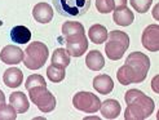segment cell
I'll list each match as a JSON object with an SVG mask.
<instances>
[{"label": "cell", "mask_w": 159, "mask_h": 120, "mask_svg": "<svg viewBox=\"0 0 159 120\" xmlns=\"http://www.w3.org/2000/svg\"><path fill=\"white\" fill-rule=\"evenodd\" d=\"M124 100L127 109L124 113L125 120H144L148 119L154 111V101L139 89H129L125 92Z\"/></svg>", "instance_id": "1"}, {"label": "cell", "mask_w": 159, "mask_h": 120, "mask_svg": "<svg viewBox=\"0 0 159 120\" xmlns=\"http://www.w3.org/2000/svg\"><path fill=\"white\" fill-rule=\"evenodd\" d=\"M105 45V52L107 58L111 61H118L123 57L124 52L129 47V36L123 31H111L107 34V40Z\"/></svg>", "instance_id": "2"}, {"label": "cell", "mask_w": 159, "mask_h": 120, "mask_svg": "<svg viewBox=\"0 0 159 120\" xmlns=\"http://www.w3.org/2000/svg\"><path fill=\"white\" fill-rule=\"evenodd\" d=\"M48 47L42 42H33L25 51L23 63L29 70H39L42 69L47 60H48Z\"/></svg>", "instance_id": "3"}, {"label": "cell", "mask_w": 159, "mask_h": 120, "mask_svg": "<svg viewBox=\"0 0 159 120\" xmlns=\"http://www.w3.org/2000/svg\"><path fill=\"white\" fill-rule=\"evenodd\" d=\"M53 5L61 16L76 18L85 14L91 8V0H52Z\"/></svg>", "instance_id": "4"}, {"label": "cell", "mask_w": 159, "mask_h": 120, "mask_svg": "<svg viewBox=\"0 0 159 120\" xmlns=\"http://www.w3.org/2000/svg\"><path fill=\"white\" fill-rule=\"evenodd\" d=\"M29 96L33 103L44 114H48L56 109V97L47 89V87H34L29 89Z\"/></svg>", "instance_id": "5"}, {"label": "cell", "mask_w": 159, "mask_h": 120, "mask_svg": "<svg viewBox=\"0 0 159 120\" xmlns=\"http://www.w3.org/2000/svg\"><path fill=\"white\" fill-rule=\"evenodd\" d=\"M73 105L76 110L87 114H94L100 110L101 101L91 92H79L73 97Z\"/></svg>", "instance_id": "6"}, {"label": "cell", "mask_w": 159, "mask_h": 120, "mask_svg": "<svg viewBox=\"0 0 159 120\" xmlns=\"http://www.w3.org/2000/svg\"><path fill=\"white\" fill-rule=\"evenodd\" d=\"M116 78H118V82L120 83L122 85H128V84L142 83L146 79V75L139 73V71H136L131 66H128V65H125L124 63V65L118 70Z\"/></svg>", "instance_id": "7"}, {"label": "cell", "mask_w": 159, "mask_h": 120, "mask_svg": "<svg viewBox=\"0 0 159 120\" xmlns=\"http://www.w3.org/2000/svg\"><path fill=\"white\" fill-rule=\"evenodd\" d=\"M141 42L145 49L149 52H158L159 51V26L157 23L149 25L141 36Z\"/></svg>", "instance_id": "8"}, {"label": "cell", "mask_w": 159, "mask_h": 120, "mask_svg": "<svg viewBox=\"0 0 159 120\" xmlns=\"http://www.w3.org/2000/svg\"><path fill=\"white\" fill-rule=\"evenodd\" d=\"M87 49H88V40H87L85 34L66 39V51L69 56L80 57L87 52Z\"/></svg>", "instance_id": "9"}, {"label": "cell", "mask_w": 159, "mask_h": 120, "mask_svg": "<svg viewBox=\"0 0 159 120\" xmlns=\"http://www.w3.org/2000/svg\"><path fill=\"white\" fill-rule=\"evenodd\" d=\"M125 65L131 66L132 69L140 71L142 74L148 75V71L150 69V60L146 54L141 52H133L131 53L125 60Z\"/></svg>", "instance_id": "10"}, {"label": "cell", "mask_w": 159, "mask_h": 120, "mask_svg": "<svg viewBox=\"0 0 159 120\" xmlns=\"http://www.w3.org/2000/svg\"><path fill=\"white\" fill-rule=\"evenodd\" d=\"M23 51L16 45H7L0 52V60L7 65H18L23 61Z\"/></svg>", "instance_id": "11"}, {"label": "cell", "mask_w": 159, "mask_h": 120, "mask_svg": "<svg viewBox=\"0 0 159 120\" xmlns=\"http://www.w3.org/2000/svg\"><path fill=\"white\" fill-rule=\"evenodd\" d=\"M33 16L35 21L39 23H49L53 18V9L49 4L47 3H39L34 7Z\"/></svg>", "instance_id": "12"}, {"label": "cell", "mask_w": 159, "mask_h": 120, "mask_svg": "<svg viewBox=\"0 0 159 120\" xmlns=\"http://www.w3.org/2000/svg\"><path fill=\"white\" fill-rule=\"evenodd\" d=\"M101 114L105 119H115L122 111V106L116 100H106L100 106Z\"/></svg>", "instance_id": "13"}, {"label": "cell", "mask_w": 159, "mask_h": 120, "mask_svg": "<svg viewBox=\"0 0 159 120\" xmlns=\"http://www.w3.org/2000/svg\"><path fill=\"white\" fill-rule=\"evenodd\" d=\"M3 82L8 88H17L23 82V74L17 67H11L5 70L3 75Z\"/></svg>", "instance_id": "14"}, {"label": "cell", "mask_w": 159, "mask_h": 120, "mask_svg": "<svg viewBox=\"0 0 159 120\" xmlns=\"http://www.w3.org/2000/svg\"><path fill=\"white\" fill-rule=\"evenodd\" d=\"M93 88L101 94H109L114 89L113 79H111L109 75H105V74L98 75V76H96L93 79Z\"/></svg>", "instance_id": "15"}, {"label": "cell", "mask_w": 159, "mask_h": 120, "mask_svg": "<svg viewBox=\"0 0 159 120\" xmlns=\"http://www.w3.org/2000/svg\"><path fill=\"white\" fill-rule=\"evenodd\" d=\"M9 103L14 107V110L17 111L18 114L26 113L30 107L29 100L25 96V93H22V92H13L9 97Z\"/></svg>", "instance_id": "16"}, {"label": "cell", "mask_w": 159, "mask_h": 120, "mask_svg": "<svg viewBox=\"0 0 159 120\" xmlns=\"http://www.w3.org/2000/svg\"><path fill=\"white\" fill-rule=\"evenodd\" d=\"M113 20L119 26H129L134 20V16L131 9L124 7V8H119V9H114Z\"/></svg>", "instance_id": "17"}, {"label": "cell", "mask_w": 159, "mask_h": 120, "mask_svg": "<svg viewBox=\"0 0 159 120\" xmlns=\"http://www.w3.org/2000/svg\"><path fill=\"white\" fill-rule=\"evenodd\" d=\"M85 65L92 71H100L105 66V58L100 51H91L85 57Z\"/></svg>", "instance_id": "18"}, {"label": "cell", "mask_w": 159, "mask_h": 120, "mask_svg": "<svg viewBox=\"0 0 159 120\" xmlns=\"http://www.w3.org/2000/svg\"><path fill=\"white\" fill-rule=\"evenodd\" d=\"M11 39L17 44H26L31 39V31L26 26H14L11 30Z\"/></svg>", "instance_id": "19"}, {"label": "cell", "mask_w": 159, "mask_h": 120, "mask_svg": "<svg viewBox=\"0 0 159 120\" xmlns=\"http://www.w3.org/2000/svg\"><path fill=\"white\" fill-rule=\"evenodd\" d=\"M89 40L94 44H102L107 40V30L102 25H93L88 31Z\"/></svg>", "instance_id": "20"}, {"label": "cell", "mask_w": 159, "mask_h": 120, "mask_svg": "<svg viewBox=\"0 0 159 120\" xmlns=\"http://www.w3.org/2000/svg\"><path fill=\"white\" fill-rule=\"evenodd\" d=\"M82 34H84V27H83L82 23L69 21V22H65L62 25V35L65 39L73 38L76 35H82Z\"/></svg>", "instance_id": "21"}, {"label": "cell", "mask_w": 159, "mask_h": 120, "mask_svg": "<svg viewBox=\"0 0 159 120\" xmlns=\"http://www.w3.org/2000/svg\"><path fill=\"white\" fill-rule=\"evenodd\" d=\"M52 63L56 66H60V67H67L70 65V56L67 53L66 49L63 48H58L56 49L52 54Z\"/></svg>", "instance_id": "22"}, {"label": "cell", "mask_w": 159, "mask_h": 120, "mask_svg": "<svg viewBox=\"0 0 159 120\" xmlns=\"http://www.w3.org/2000/svg\"><path fill=\"white\" fill-rule=\"evenodd\" d=\"M65 69L63 67H60V66H56V65H52L48 66L47 69V76L51 80L52 83H61L63 79H65Z\"/></svg>", "instance_id": "23"}, {"label": "cell", "mask_w": 159, "mask_h": 120, "mask_svg": "<svg viewBox=\"0 0 159 120\" xmlns=\"http://www.w3.org/2000/svg\"><path fill=\"white\" fill-rule=\"evenodd\" d=\"M17 119V111L12 105H0V120H16Z\"/></svg>", "instance_id": "24"}, {"label": "cell", "mask_w": 159, "mask_h": 120, "mask_svg": "<svg viewBox=\"0 0 159 120\" xmlns=\"http://www.w3.org/2000/svg\"><path fill=\"white\" fill-rule=\"evenodd\" d=\"M26 89H31L34 87H47V83H45V79L42 76V75H38V74H34V75H30L26 80Z\"/></svg>", "instance_id": "25"}, {"label": "cell", "mask_w": 159, "mask_h": 120, "mask_svg": "<svg viewBox=\"0 0 159 120\" xmlns=\"http://www.w3.org/2000/svg\"><path fill=\"white\" fill-rule=\"evenodd\" d=\"M132 8L139 13H146L152 7L153 0H129Z\"/></svg>", "instance_id": "26"}, {"label": "cell", "mask_w": 159, "mask_h": 120, "mask_svg": "<svg viewBox=\"0 0 159 120\" xmlns=\"http://www.w3.org/2000/svg\"><path fill=\"white\" fill-rule=\"evenodd\" d=\"M96 8L100 13H110L115 9L114 0H96Z\"/></svg>", "instance_id": "27"}, {"label": "cell", "mask_w": 159, "mask_h": 120, "mask_svg": "<svg viewBox=\"0 0 159 120\" xmlns=\"http://www.w3.org/2000/svg\"><path fill=\"white\" fill-rule=\"evenodd\" d=\"M127 2H128V0H114L115 9H119V8H124V7H127Z\"/></svg>", "instance_id": "28"}, {"label": "cell", "mask_w": 159, "mask_h": 120, "mask_svg": "<svg viewBox=\"0 0 159 120\" xmlns=\"http://www.w3.org/2000/svg\"><path fill=\"white\" fill-rule=\"evenodd\" d=\"M158 76H155L154 79H153V83H152V85H153V89H154V92L155 93H159V89H158V87H157V84H158Z\"/></svg>", "instance_id": "29"}, {"label": "cell", "mask_w": 159, "mask_h": 120, "mask_svg": "<svg viewBox=\"0 0 159 120\" xmlns=\"http://www.w3.org/2000/svg\"><path fill=\"white\" fill-rule=\"evenodd\" d=\"M158 11H159V4H157V5L154 7V9H153V16H154V18H155V20H159Z\"/></svg>", "instance_id": "30"}, {"label": "cell", "mask_w": 159, "mask_h": 120, "mask_svg": "<svg viewBox=\"0 0 159 120\" xmlns=\"http://www.w3.org/2000/svg\"><path fill=\"white\" fill-rule=\"evenodd\" d=\"M3 103H5V96L3 91H0V105H3Z\"/></svg>", "instance_id": "31"}]
</instances>
